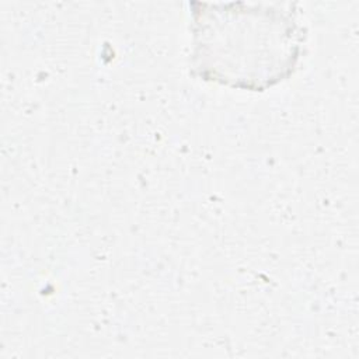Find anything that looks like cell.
<instances>
[{
  "label": "cell",
  "mask_w": 359,
  "mask_h": 359,
  "mask_svg": "<svg viewBox=\"0 0 359 359\" xmlns=\"http://www.w3.org/2000/svg\"><path fill=\"white\" fill-rule=\"evenodd\" d=\"M215 35L199 32L195 42L196 69L205 77L237 87L264 88L294 66L299 43L293 27L233 22Z\"/></svg>",
  "instance_id": "6da1fadb"
}]
</instances>
